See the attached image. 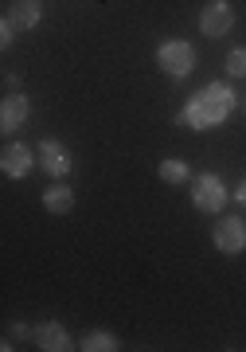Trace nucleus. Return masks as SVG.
Wrapping results in <instances>:
<instances>
[{
	"label": "nucleus",
	"instance_id": "8",
	"mask_svg": "<svg viewBox=\"0 0 246 352\" xmlns=\"http://www.w3.org/2000/svg\"><path fill=\"white\" fill-rule=\"evenodd\" d=\"M27 118H32L27 94H20V90L4 94V102H0V129H4V133H16L20 126H27Z\"/></svg>",
	"mask_w": 246,
	"mask_h": 352
},
{
	"label": "nucleus",
	"instance_id": "1",
	"mask_svg": "<svg viewBox=\"0 0 246 352\" xmlns=\"http://www.w3.org/2000/svg\"><path fill=\"white\" fill-rule=\"evenodd\" d=\"M234 110H238V94L231 90V82H208V87L196 90L180 106L176 122L188 129H196V133H203V129H219Z\"/></svg>",
	"mask_w": 246,
	"mask_h": 352
},
{
	"label": "nucleus",
	"instance_id": "5",
	"mask_svg": "<svg viewBox=\"0 0 246 352\" xmlns=\"http://www.w3.org/2000/svg\"><path fill=\"white\" fill-rule=\"evenodd\" d=\"M36 153H39V168H43L51 180H63V176L74 173V157H71V149H67L63 141L43 138V141L36 145Z\"/></svg>",
	"mask_w": 246,
	"mask_h": 352
},
{
	"label": "nucleus",
	"instance_id": "12",
	"mask_svg": "<svg viewBox=\"0 0 246 352\" xmlns=\"http://www.w3.org/2000/svg\"><path fill=\"white\" fill-rule=\"evenodd\" d=\"M78 349L82 352H118V337H113L110 329H90L87 337L78 340Z\"/></svg>",
	"mask_w": 246,
	"mask_h": 352
},
{
	"label": "nucleus",
	"instance_id": "7",
	"mask_svg": "<svg viewBox=\"0 0 246 352\" xmlns=\"http://www.w3.org/2000/svg\"><path fill=\"white\" fill-rule=\"evenodd\" d=\"M234 28V8L231 0H208L203 12H199V32L208 39H223Z\"/></svg>",
	"mask_w": 246,
	"mask_h": 352
},
{
	"label": "nucleus",
	"instance_id": "10",
	"mask_svg": "<svg viewBox=\"0 0 246 352\" xmlns=\"http://www.w3.org/2000/svg\"><path fill=\"white\" fill-rule=\"evenodd\" d=\"M8 20H12L20 32H32V28H39V20H43V0H12Z\"/></svg>",
	"mask_w": 246,
	"mask_h": 352
},
{
	"label": "nucleus",
	"instance_id": "16",
	"mask_svg": "<svg viewBox=\"0 0 246 352\" xmlns=\"http://www.w3.org/2000/svg\"><path fill=\"white\" fill-rule=\"evenodd\" d=\"M234 200H238V204H243V208H246V176H243V184L234 188Z\"/></svg>",
	"mask_w": 246,
	"mask_h": 352
},
{
	"label": "nucleus",
	"instance_id": "9",
	"mask_svg": "<svg viewBox=\"0 0 246 352\" xmlns=\"http://www.w3.org/2000/svg\"><path fill=\"white\" fill-rule=\"evenodd\" d=\"M36 344L43 352H71V349H78L71 340V333L59 325V321H43V325H36Z\"/></svg>",
	"mask_w": 246,
	"mask_h": 352
},
{
	"label": "nucleus",
	"instance_id": "4",
	"mask_svg": "<svg viewBox=\"0 0 246 352\" xmlns=\"http://www.w3.org/2000/svg\"><path fill=\"white\" fill-rule=\"evenodd\" d=\"M211 243H215V251H223V254H243L246 251V219L243 215H223V219H215Z\"/></svg>",
	"mask_w": 246,
	"mask_h": 352
},
{
	"label": "nucleus",
	"instance_id": "14",
	"mask_svg": "<svg viewBox=\"0 0 246 352\" xmlns=\"http://www.w3.org/2000/svg\"><path fill=\"white\" fill-rule=\"evenodd\" d=\"M223 67H227V75L231 78H246V47H231Z\"/></svg>",
	"mask_w": 246,
	"mask_h": 352
},
{
	"label": "nucleus",
	"instance_id": "13",
	"mask_svg": "<svg viewBox=\"0 0 246 352\" xmlns=\"http://www.w3.org/2000/svg\"><path fill=\"white\" fill-rule=\"evenodd\" d=\"M157 176L164 180V184H192V168H188L184 161H176V157L160 161L157 164Z\"/></svg>",
	"mask_w": 246,
	"mask_h": 352
},
{
	"label": "nucleus",
	"instance_id": "15",
	"mask_svg": "<svg viewBox=\"0 0 246 352\" xmlns=\"http://www.w3.org/2000/svg\"><path fill=\"white\" fill-rule=\"evenodd\" d=\"M16 32H20V28H16L12 20H8V16H4V24H0V47H12Z\"/></svg>",
	"mask_w": 246,
	"mask_h": 352
},
{
	"label": "nucleus",
	"instance_id": "11",
	"mask_svg": "<svg viewBox=\"0 0 246 352\" xmlns=\"http://www.w3.org/2000/svg\"><path fill=\"white\" fill-rule=\"evenodd\" d=\"M43 208L51 215H71L74 212V188H67L63 180H55L47 192H43Z\"/></svg>",
	"mask_w": 246,
	"mask_h": 352
},
{
	"label": "nucleus",
	"instance_id": "2",
	"mask_svg": "<svg viewBox=\"0 0 246 352\" xmlns=\"http://www.w3.org/2000/svg\"><path fill=\"white\" fill-rule=\"evenodd\" d=\"M231 200V192L223 184V176L215 173H196L192 176V204H196V212L203 215H219Z\"/></svg>",
	"mask_w": 246,
	"mask_h": 352
},
{
	"label": "nucleus",
	"instance_id": "6",
	"mask_svg": "<svg viewBox=\"0 0 246 352\" xmlns=\"http://www.w3.org/2000/svg\"><path fill=\"white\" fill-rule=\"evenodd\" d=\"M36 157L39 153L32 149V145H24V141H8L4 153H0V173L8 176V180H24V176L39 164Z\"/></svg>",
	"mask_w": 246,
	"mask_h": 352
},
{
	"label": "nucleus",
	"instance_id": "3",
	"mask_svg": "<svg viewBox=\"0 0 246 352\" xmlns=\"http://www.w3.org/2000/svg\"><path fill=\"white\" fill-rule=\"evenodd\" d=\"M157 67L168 78H188L196 71V47L188 39H164L157 47Z\"/></svg>",
	"mask_w": 246,
	"mask_h": 352
}]
</instances>
